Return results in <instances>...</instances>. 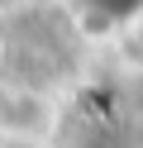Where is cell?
Here are the masks:
<instances>
[{
  "label": "cell",
  "instance_id": "obj_1",
  "mask_svg": "<svg viewBox=\"0 0 143 148\" xmlns=\"http://www.w3.org/2000/svg\"><path fill=\"white\" fill-rule=\"evenodd\" d=\"M57 110L38 86H10L0 81V134L10 138H43L53 129Z\"/></svg>",
  "mask_w": 143,
  "mask_h": 148
},
{
  "label": "cell",
  "instance_id": "obj_2",
  "mask_svg": "<svg viewBox=\"0 0 143 148\" xmlns=\"http://www.w3.org/2000/svg\"><path fill=\"white\" fill-rule=\"evenodd\" d=\"M67 10L81 29L91 34H110V29H124L143 14V0H67Z\"/></svg>",
  "mask_w": 143,
  "mask_h": 148
}]
</instances>
